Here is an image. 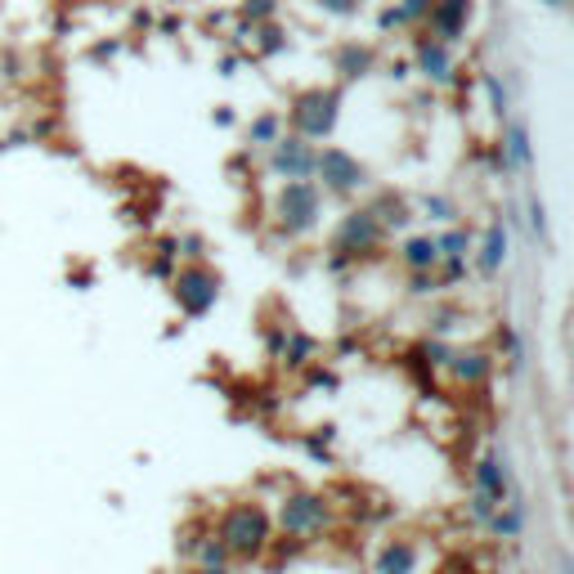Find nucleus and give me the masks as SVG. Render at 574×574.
<instances>
[{
  "instance_id": "nucleus-14",
  "label": "nucleus",
  "mask_w": 574,
  "mask_h": 574,
  "mask_svg": "<svg viewBox=\"0 0 574 574\" xmlns=\"http://www.w3.org/2000/svg\"><path fill=\"white\" fill-rule=\"evenodd\" d=\"M475 261H480L485 274H498V269L507 265V229H503L498 220L485 229V243H480V256H475Z\"/></svg>"
},
{
  "instance_id": "nucleus-12",
  "label": "nucleus",
  "mask_w": 574,
  "mask_h": 574,
  "mask_svg": "<svg viewBox=\"0 0 574 574\" xmlns=\"http://www.w3.org/2000/svg\"><path fill=\"white\" fill-rule=\"evenodd\" d=\"M377 574H418V548L409 538H391L377 552Z\"/></svg>"
},
{
  "instance_id": "nucleus-6",
  "label": "nucleus",
  "mask_w": 574,
  "mask_h": 574,
  "mask_svg": "<svg viewBox=\"0 0 574 574\" xmlns=\"http://www.w3.org/2000/svg\"><path fill=\"white\" fill-rule=\"evenodd\" d=\"M220 301V278L211 274L207 265H189L175 274V306L189 314V318H203Z\"/></svg>"
},
{
  "instance_id": "nucleus-24",
  "label": "nucleus",
  "mask_w": 574,
  "mask_h": 574,
  "mask_svg": "<svg viewBox=\"0 0 574 574\" xmlns=\"http://www.w3.org/2000/svg\"><path fill=\"white\" fill-rule=\"evenodd\" d=\"M400 23H404L400 5H395V9H381V32H391V27H400Z\"/></svg>"
},
{
  "instance_id": "nucleus-25",
  "label": "nucleus",
  "mask_w": 574,
  "mask_h": 574,
  "mask_svg": "<svg viewBox=\"0 0 574 574\" xmlns=\"http://www.w3.org/2000/svg\"><path fill=\"white\" fill-rule=\"evenodd\" d=\"M543 5H552V9H557V5H566V0H543Z\"/></svg>"
},
{
  "instance_id": "nucleus-3",
  "label": "nucleus",
  "mask_w": 574,
  "mask_h": 574,
  "mask_svg": "<svg viewBox=\"0 0 574 574\" xmlns=\"http://www.w3.org/2000/svg\"><path fill=\"white\" fill-rule=\"evenodd\" d=\"M337 108H341V95L337 90H306V95H297L292 99V126H297V135L301 140H323V135H332V126H337Z\"/></svg>"
},
{
  "instance_id": "nucleus-2",
  "label": "nucleus",
  "mask_w": 574,
  "mask_h": 574,
  "mask_svg": "<svg viewBox=\"0 0 574 574\" xmlns=\"http://www.w3.org/2000/svg\"><path fill=\"white\" fill-rule=\"evenodd\" d=\"M274 215L283 224V234H310L323 215V198H318V184L314 180H287L274 198Z\"/></svg>"
},
{
  "instance_id": "nucleus-4",
  "label": "nucleus",
  "mask_w": 574,
  "mask_h": 574,
  "mask_svg": "<svg viewBox=\"0 0 574 574\" xmlns=\"http://www.w3.org/2000/svg\"><path fill=\"white\" fill-rule=\"evenodd\" d=\"M314 175H318L323 193H355V189H364L368 166L346 149H323V153H314Z\"/></svg>"
},
{
  "instance_id": "nucleus-7",
  "label": "nucleus",
  "mask_w": 574,
  "mask_h": 574,
  "mask_svg": "<svg viewBox=\"0 0 574 574\" xmlns=\"http://www.w3.org/2000/svg\"><path fill=\"white\" fill-rule=\"evenodd\" d=\"M381 224H377V215L372 211H350L346 220H341V229H337V252L341 256H364V252H372L377 243H381Z\"/></svg>"
},
{
  "instance_id": "nucleus-16",
  "label": "nucleus",
  "mask_w": 574,
  "mask_h": 574,
  "mask_svg": "<svg viewBox=\"0 0 574 574\" xmlns=\"http://www.w3.org/2000/svg\"><path fill=\"white\" fill-rule=\"evenodd\" d=\"M449 368H454V377H458L463 386H480L494 364H489V355H480V350H458V355H449Z\"/></svg>"
},
{
  "instance_id": "nucleus-8",
  "label": "nucleus",
  "mask_w": 574,
  "mask_h": 574,
  "mask_svg": "<svg viewBox=\"0 0 574 574\" xmlns=\"http://www.w3.org/2000/svg\"><path fill=\"white\" fill-rule=\"evenodd\" d=\"M269 149H274L269 166H274L278 175H287V180H310L314 175V144L310 140H301V135H278Z\"/></svg>"
},
{
  "instance_id": "nucleus-10",
  "label": "nucleus",
  "mask_w": 574,
  "mask_h": 574,
  "mask_svg": "<svg viewBox=\"0 0 574 574\" xmlns=\"http://www.w3.org/2000/svg\"><path fill=\"white\" fill-rule=\"evenodd\" d=\"M475 494H485L494 507L512 503V485H507V467L498 458H480L475 463Z\"/></svg>"
},
{
  "instance_id": "nucleus-19",
  "label": "nucleus",
  "mask_w": 574,
  "mask_h": 574,
  "mask_svg": "<svg viewBox=\"0 0 574 574\" xmlns=\"http://www.w3.org/2000/svg\"><path fill=\"white\" fill-rule=\"evenodd\" d=\"M278 135H283V117L278 112H265V117L252 121V144H274Z\"/></svg>"
},
{
  "instance_id": "nucleus-23",
  "label": "nucleus",
  "mask_w": 574,
  "mask_h": 574,
  "mask_svg": "<svg viewBox=\"0 0 574 574\" xmlns=\"http://www.w3.org/2000/svg\"><path fill=\"white\" fill-rule=\"evenodd\" d=\"M318 9H328V14H337V18H350V14L360 9V0H318Z\"/></svg>"
},
{
  "instance_id": "nucleus-21",
  "label": "nucleus",
  "mask_w": 574,
  "mask_h": 574,
  "mask_svg": "<svg viewBox=\"0 0 574 574\" xmlns=\"http://www.w3.org/2000/svg\"><path fill=\"white\" fill-rule=\"evenodd\" d=\"M422 211H426L431 220H454V203H449V198H426Z\"/></svg>"
},
{
  "instance_id": "nucleus-17",
  "label": "nucleus",
  "mask_w": 574,
  "mask_h": 574,
  "mask_svg": "<svg viewBox=\"0 0 574 574\" xmlns=\"http://www.w3.org/2000/svg\"><path fill=\"white\" fill-rule=\"evenodd\" d=\"M435 247H440V261H467L471 256V234L467 229H449V234L435 238Z\"/></svg>"
},
{
  "instance_id": "nucleus-5",
  "label": "nucleus",
  "mask_w": 574,
  "mask_h": 574,
  "mask_svg": "<svg viewBox=\"0 0 574 574\" xmlns=\"http://www.w3.org/2000/svg\"><path fill=\"white\" fill-rule=\"evenodd\" d=\"M278 525L292 538H314L328 529V498L323 494H287L278 507Z\"/></svg>"
},
{
  "instance_id": "nucleus-15",
  "label": "nucleus",
  "mask_w": 574,
  "mask_h": 574,
  "mask_svg": "<svg viewBox=\"0 0 574 574\" xmlns=\"http://www.w3.org/2000/svg\"><path fill=\"white\" fill-rule=\"evenodd\" d=\"M400 261L409 265L413 274H431V269L440 265V247H435V238H431V234H422V238H409V243H404Z\"/></svg>"
},
{
  "instance_id": "nucleus-9",
  "label": "nucleus",
  "mask_w": 574,
  "mask_h": 574,
  "mask_svg": "<svg viewBox=\"0 0 574 574\" xmlns=\"http://www.w3.org/2000/svg\"><path fill=\"white\" fill-rule=\"evenodd\" d=\"M426 23H431L435 41H444V46L463 41V37H467V23H471V0H435L431 14H426Z\"/></svg>"
},
{
  "instance_id": "nucleus-20",
  "label": "nucleus",
  "mask_w": 574,
  "mask_h": 574,
  "mask_svg": "<svg viewBox=\"0 0 574 574\" xmlns=\"http://www.w3.org/2000/svg\"><path fill=\"white\" fill-rule=\"evenodd\" d=\"M274 9H278V0H247V5H243V14H247L252 23H265V18H274Z\"/></svg>"
},
{
  "instance_id": "nucleus-13",
  "label": "nucleus",
  "mask_w": 574,
  "mask_h": 574,
  "mask_svg": "<svg viewBox=\"0 0 574 574\" xmlns=\"http://www.w3.org/2000/svg\"><path fill=\"white\" fill-rule=\"evenodd\" d=\"M372 63H377V54H372V46H341L337 50V58H332V68L346 77V81H355V77H368L372 72Z\"/></svg>"
},
{
  "instance_id": "nucleus-11",
  "label": "nucleus",
  "mask_w": 574,
  "mask_h": 574,
  "mask_svg": "<svg viewBox=\"0 0 574 574\" xmlns=\"http://www.w3.org/2000/svg\"><path fill=\"white\" fill-rule=\"evenodd\" d=\"M418 72L431 77V81H449V77H454V54H449V46L435 41V37H422L418 41Z\"/></svg>"
},
{
  "instance_id": "nucleus-1",
  "label": "nucleus",
  "mask_w": 574,
  "mask_h": 574,
  "mask_svg": "<svg viewBox=\"0 0 574 574\" xmlns=\"http://www.w3.org/2000/svg\"><path fill=\"white\" fill-rule=\"evenodd\" d=\"M269 529L274 525H269V512H265L261 503H234L215 521V538H220V548L229 557L252 561V557H261L265 548H269Z\"/></svg>"
},
{
  "instance_id": "nucleus-18",
  "label": "nucleus",
  "mask_w": 574,
  "mask_h": 574,
  "mask_svg": "<svg viewBox=\"0 0 574 574\" xmlns=\"http://www.w3.org/2000/svg\"><path fill=\"white\" fill-rule=\"evenodd\" d=\"M507 162L517 166V171H529V130H525V121H517L512 130H507Z\"/></svg>"
},
{
  "instance_id": "nucleus-22",
  "label": "nucleus",
  "mask_w": 574,
  "mask_h": 574,
  "mask_svg": "<svg viewBox=\"0 0 574 574\" xmlns=\"http://www.w3.org/2000/svg\"><path fill=\"white\" fill-rule=\"evenodd\" d=\"M431 5H435V0H404V5H400V14H404V23H418V18L431 14Z\"/></svg>"
}]
</instances>
